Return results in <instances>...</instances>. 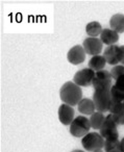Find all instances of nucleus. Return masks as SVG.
Segmentation results:
<instances>
[{"label":"nucleus","mask_w":124,"mask_h":152,"mask_svg":"<svg viewBox=\"0 0 124 152\" xmlns=\"http://www.w3.org/2000/svg\"><path fill=\"white\" fill-rule=\"evenodd\" d=\"M59 97L64 103L72 107L78 105L80 100L82 99L81 88L78 87L73 81H67L62 86L59 90Z\"/></svg>","instance_id":"1"},{"label":"nucleus","mask_w":124,"mask_h":152,"mask_svg":"<svg viewBox=\"0 0 124 152\" xmlns=\"http://www.w3.org/2000/svg\"><path fill=\"white\" fill-rule=\"evenodd\" d=\"M112 152H121V151H112Z\"/></svg>","instance_id":"27"},{"label":"nucleus","mask_w":124,"mask_h":152,"mask_svg":"<svg viewBox=\"0 0 124 152\" xmlns=\"http://www.w3.org/2000/svg\"><path fill=\"white\" fill-rule=\"evenodd\" d=\"M114 86H115L116 88H118L119 90H121V91L124 92V75H122L120 78H118Z\"/></svg>","instance_id":"23"},{"label":"nucleus","mask_w":124,"mask_h":152,"mask_svg":"<svg viewBox=\"0 0 124 152\" xmlns=\"http://www.w3.org/2000/svg\"><path fill=\"white\" fill-rule=\"evenodd\" d=\"M117 126L118 125L116 124L109 116H106L102 127H101L100 130H99V133H100L101 137L104 139V141L119 140V131H118Z\"/></svg>","instance_id":"5"},{"label":"nucleus","mask_w":124,"mask_h":152,"mask_svg":"<svg viewBox=\"0 0 124 152\" xmlns=\"http://www.w3.org/2000/svg\"><path fill=\"white\" fill-rule=\"evenodd\" d=\"M123 106H124V102H123Z\"/></svg>","instance_id":"29"},{"label":"nucleus","mask_w":124,"mask_h":152,"mask_svg":"<svg viewBox=\"0 0 124 152\" xmlns=\"http://www.w3.org/2000/svg\"><path fill=\"white\" fill-rule=\"evenodd\" d=\"M103 57L105 58L106 64H109V65L111 66L119 65V63H121V57H122L121 46H118V45L107 46L103 50Z\"/></svg>","instance_id":"8"},{"label":"nucleus","mask_w":124,"mask_h":152,"mask_svg":"<svg viewBox=\"0 0 124 152\" xmlns=\"http://www.w3.org/2000/svg\"><path fill=\"white\" fill-rule=\"evenodd\" d=\"M111 97H112V101L123 103L124 102V92L121 91V90H119L118 88H116L115 86H113L111 89Z\"/></svg>","instance_id":"18"},{"label":"nucleus","mask_w":124,"mask_h":152,"mask_svg":"<svg viewBox=\"0 0 124 152\" xmlns=\"http://www.w3.org/2000/svg\"><path fill=\"white\" fill-rule=\"evenodd\" d=\"M120 151L124 152V137L120 141Z\"/></svg>","instance_id":"25"},{"label":"nucleus","mask_w":124,"mask_h":152,"mask_svg":"<svg viewBox=\"0 0 124 152\" xmlns=\"http://www.w3.org/2000/svg\"><path fill=\"white\" fill-rule=\"evenodd\" d=\"M100 40L102 44H105L107 46L116 45V43L119 41V34L114 31L111 28H103L100 34Z\"/></svg>","instance_id":"12"},{"label":"nucleus","mask_w":124,"mask_h":152,"mask_svg":"<svg viewBox=\"0 0 124 152\" xmlns=\"http://www.w3.org/2000/svg\"><path fill=\"white\" fill-rule=\"evenodd\" d=\"M77 106L78 112L82 115H90V116H92L95 113V110H96L94 101H93V99H90V98H82Z\"/></svg>","instance_id":"13"},{"label":"nucleus","mask_w":124,"mask_h":152,"mask_svg":"<svg viewBox=\"0 0 124 152\" xmlns=\"http://www.w3.org/2000/svg\"><path fill=\"white\" fill-rule=\"evenodd\" d=\"M104 139L98 132H89L86 137H82L81 145L84 150L90 152H97L104 148Z\"/></svg>","instance_id":"3"},{"label":"nucleus","mask_w":124,"mask_h":152,"mask_svg":"<svg viewBox=\"0 0 124 152\" xmlns=\"http://www.w3.org/2000/svg\"><path fill=\"white\" fill-rule=\"evenodd\" d=\"M124 110V106L123 103H120V102H111V105H109V114H119V113L123 112Z\"/></svg>","instance_id":"21"},{"label":"nucleus","mask_w":124,"mask_h":152,"mask_svg":"<svg viewBox=\"0 0 124 152\" xmlns=\"http://www.w3.org/2000/svg\"><path fill=\"white\" fill-rule=\"evenodd\" d=\"M93 101H94L96 110L99 113H104L109 110V105L112 102L111 90L109 89H96L93 94Z\"/></svg>","instance_id":"2"},{"label":"nucleus","mask_w":124,"mask_h":152,"mask_svg":"<svg viewBox=\"0 0 124 152\" xmlns=\"http://www.w3.org/2000/svg\"><path fill=\"white\" fill-rule=\"evenodd\" d=\"M91 128L90 120L84 116H78L74 118L70 125V133L74 137H84L88 134Z\"/></svg>","instance_id":"4"},{"label":"nucleus","mask_w":124,"mask_h":152,"mask_svg":"<svg viewBox=\"0 0 124 152\" xmlns=\"http://www.w3.org/2000/svg\"><path fill=\"white\" fill-rule=\"evenodd\" d=\"M105 118L106 117L102 114V113H99V112H95L92 116L90 117V124L91 127L95 130H100V128L102 127L103 123L105 121Z\"/></svg>","instance_id":"17"},{"label":"nucleus","mask_w":124,"mask_h":152,"mask_svg":"<svg viewBox=\"0 0 124 152\" xmlns=\"http://www.w3.org/2000/svg\"><path fill=\"white\" fill-rule=\"evenodd\" d=\"M117 125H124V110L119 114H109L107 115Z\"/></svg>","instance_id":"22"},{"label":"nucleus","mask_w":124,"mask_h":152,"mask_svg":"<svg viewBox=\"0 0 124 152\" xmlns=\"http://www.w3.org/2000/svg\"><path fill=\"white\" fill-rule=\"evenodd\" d=\"M121 51H122V57H121V65L124 66V45L121 46Z\"/></svg>","instance_id":"24"},{"label":"nucleus","mask_w":124,"mask_h":152,"mask_svg":"<svg viewBox=\"0 0 124 152\" xmlns=\"http://www.w3.org/2000/svg\"><path fill=\"white\" fill-rule=\"evenodd\" d=\"M71 152H86V151H84V150H73Z\"/></svg>","instance_id":"26"},{"label":"nucleus","mask_w":124,"mask_h":152,"mask_svg":"<svg viewBox=\"0 0 124 152\" xmlns=\"http://www.w3.org/2000/svg\"><path fill=\"white\" fill-rule=\"evenodd\" d=\"M59 120L63 125H71L74 120V110L68 104H61L59 107Z\"/></svg>","instance_id":"11"},{"label":"nucleus","mask_w":124,"mask_h":152,"mask_svg":"<svg viewBox=\"0 0 124 152\" xmlns=\"http://www.w3.org/2000/svg\"><path fill=\"white\" fill-rule=\"evenodd\" d=\"M102 30L103 29L101 24L97 21L89 22L86 26V32L90 38H97V37L101 34Z\"/></svg>","instance_id":"16"},{"label":"nucleus","mask_w":124,"mask_h":152,"mask_svg":"<svg viewBox=\"0 0 124 152\" xmlns=\"http://www.w3.org/2000/svg\"><path fill=\"white\" fill-rule=\"evenodd\" d=\"M109 26L111 29L117 34L124 32V15L123 14H115L109 19Z\"/></svg>","instance_id":"14"},{"label":"nucleus","mask_w":124,"mask_h":152,"mask_svg":"<svg viewBox=\"0 0 124 152\" xmlns=\"http://www.w3.org/2000/svg\"><path fill=\"white\" fill-rule=\"evenodd\" d=\"M105 65H106V61L103 57V55H95V56H92V58L88 63V67L90 69H92L94 72H99L104 70Z\"/></svg>","instance_id":"15"},{"label":"nucleus","mask_w":124,"mask_h":152,"mask_svg":"<svg viewBox=\"0 0 124 152\" xmlns=\"http://www.w3.org/2000/svg\"><path fill=\"white\" fill-rule=\"evenodd\" d=\"M67 59L72 65H80L86 59V51L81 45L73 46L67 53Z\"/></svg>","instance_id":"10"},{"label":"nucleus","mask_w":124,"mask_h":152,"mask_svg":"<svg viewBox=\"0 0 124 152\" xmlns=\"http://www.w3.org/2000/svg\"><path fill=\"white\" fill-rule=\"evenodd\" d=\"M113 77L111 75V72L106 71V70H102L95 73L94 80H93L92 87L94 88V90L96 89H112L113 85Z\"/></svg>","instance_id":"7"},{"label":"nucleus","mask_w":124,"mask_h":152,"mask_svg":"<svg viewBox=\"0 0 124 152\" xmlns=\"http://www.w3.org/2000/svg\"><path fill=\"white\" fill-rule=\"evenodd\" d=\"M102 42L98 38H90L89 37L82 43V47L86 51V54L92 55V56L100 55L101 51H102Z\"/></svg>","instance_id":"9"},{"label":"nucleus","mask_w":124,"mask_h":152,"mask_svg":"<svg viewBox=\"0 0 124 152\" xmlns=\"http://www.w3.org/2000/svg\"><path fill=\"white\" fill-rule=\"evenodd\" d=\"M111 75L113 77L114 80H117L118 78H120L122 75H124V66L123 65H117L114 66L111 70Z\"/></svg>","instance_id":"20"},{"label":"nucleus","mask_w":124,"mask_h":152,"mask_svg":"<svg viewBox=\"0 0 124 152\" xmlns=\"http://www.w3.org/2000/svg\"><path fill=\"white\" fill-rule=\"evenodd\" d=\"M104 151H120V141L119 140H112V141H105L104 143Z\"/></svg>","instance_id":"19"},{"label":"nucleus","mask_w":124,"mask_h":152,"mask_svg":"<svg viewBox=\"0 0 124 152\" xmlns=\"http://www.w3.org/2000/svg\"><path fill=\"white\" fill-rule=\"evenodd\" d=\"M95 73L90 68H84L75 73L73 77V83H76L78 87H90L93 85Z\"/></svg>","instance_id":"6"},{"label":"nucleus","mask_w":124,"mask_h":152,"mask_svg":"<svg viewBox=\"0 0 124 152\" xmlns=\"http://www.w3.org/2000/svg\"><path fill=\"white\" fill-rule=\"evenodd\" d=\"M97 152H103V151H102V150H100V151H97Z\"/></svg>","instance_id":"28"}]
</instances>
